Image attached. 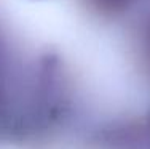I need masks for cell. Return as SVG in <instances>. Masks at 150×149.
I'll return each instance as SVG.
<instances>
[{"label": "cell", "instance_id": "6da1fadb", "mask_svg": "<svg viewBox=\"0 0 150 149\" xmlns=\"http://www.w3.org/2000/svg\"><path fill=\"white\" fill-rule=\"evenodd\" d=\"M133 0H88V3L98 13L104 16H115L123 13Z\"/></svg>", "mask_w": 150, "mask_h": 149}, {"label": "cell", "instance_id": "7a4b0ae2", "mask_svg": "<svg viewBox=\"0 0 150 149\" xmlns=\"http://www.w3.org/2000/svg\"><path fill=\"white\" fill-rule=\"evenodd\" d=\"M144 42H145V53H147V56H149V59H150V24H149L147 31H145Z\"/></svg>", "mask_w": 150, "mask_h": 149}]
</instances>
